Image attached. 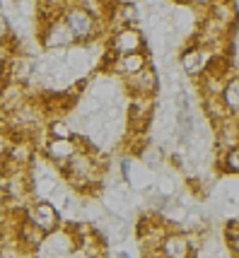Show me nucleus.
Segmentation results:
<instances>
[{
	"label": "nucleus",
	"instance_id": "nucleus-1",
	"mask_svg": "<svg viewBox=\"0 0 239 258\" xmlns=\"http://www.w3.org/2000/svg\"><path fill=\"white\" fill-rule=\"evenodd\" d=\"M63 22L68 24V29L75 36V44H94V39H99V34L104 32V24L99 20V15L82 5L80 0H73L68 8L63 10Z\"/></svg>",
	"mask_w": 239,
	"mask_h": 258
},
{
	"label": "nucleus",
	"instance_id": "nucleus-2",
	"mask_svg": "<svg viewBox=\"0 0 239 258\" xmlns=\"http://www.w3.org/2000/svg\"><path fill=\"white\" fill-rule=\"evenodd\" d=\"M198 244H201V236L198 232H174L169 229L162 244H159V253L162 256H171V258H186V256H198Z\"/></svg>",
	"mask_w": 239,
	"mask_h": 258
},
{
	"label": "nucleus",
	"instance_id": "nucleus-3",
	"mask_svg": "<svg viewBox=\"0 0 239 258\" xmlns=\"http://www.w3.org/2000/svg\"><path fill=\"white\" fill-rule=\"evenodd\" d=\"M39 41H41L46 51H66V48L75 44V36L68 29V24L63 22V17H53V20L41 24Z\"/></svg>",
	"mask_w": 239,
	"mask_h": 258
},
{
	"label": "nucleus",
	"instance_id": "nucleus-4",
	"mask_svg": "<svg viewBox=\"0 0 239 258\" xmlns=\"http://www.w3.org/2000/svg\"><path fill=\"white\" fill-rule=\"evenodd\" d=\"M106 48L114 56L145 51V36H143V32L138 29L136 24L133 27H116L114 32L109 34V39H106Z\"/></svg>",
	"mask_w": 239,
	"mask_h": 258
},
{
	"label": "nucleus",
	"instance_id": "nucleus-5",
	"mask_svg": "<svg viewBox=\"0 0 239 258\" xmlns=\"http://www.w3.org/2000/svg\"><path fill=\"white\" fill-rule=\"evenodd\" d=\"M27 220H32L44 234H48V232H53L63 225V213H61L58 205L41 198V201H34L27 205Z\"/></svg>",
	"mask_w": 239,
	"mask_h": 258
},
{
	"label": "nucleus",
	"instance_id": "nucleus-6",
	"mask_svg": "<svg viewBox=\"0 0 239 258\" xmlns=\"http://www.w3.org/2000/svg\"><path fill=\"white\" fill-rule=\"evenodd\" d=\"M80 145H82V140H75V138H46L44 157L48 159V164H53L61 171L68 164V159L80 150Z\"/></svg>",
	"mask_w": 239,
	"mask_h": 258
},
{
	"label": "nucleus",
	"instance_id": "nucleus-7",
	"mask_svg": "<svg viewBox=\"0 0 239 258\" xmlns=\"http://www.w3.org/2000/svg\"><path fill=\"white\" fill-rule=\"evenodd\" d=\"M213 58H215V51H210L208 46L194 44V46H189V48L182 53L179 66H182V70L189 75V78H201L205 70L210 68Z\"/></svg>",
	"mask_w": 239,
	"mask_h": 258
},
{
	"label": "nucleus",
	"instance_id": "nucleus-8",
	"mask_svg": "<svg viewBox=\"0 0 239 258\" xmlns=\"http://www.w3.org/2000/svg\"><path fill=\"white\" fill-rule=\"evenodd\" d=\"M126 92L131 97H152L157 92V73L150 66H145L140 73L126 78Z\"/></svg>",
	"mask_w": 239,
	"mask_h": 258
},
{
	"label": "nucleus",
	"instance_id": "nucleus-9",
	"mask_svg": "<svg viewBox=\"0 0 239 258\" xmlns=\"http://www.w3.org/2000/svg\"><path fill=\"white\" fill-rule=\"evenodd\" d=\"M111 66L109 70L114 73V75H121V78H131V75H136L140 73L148 63V53L145 51H136V53H121V56H114V60H109Z\"/></svg>",
	"mask_w": 239,
	"mask_h": 258
},
{
	"label": "nucleus",
	"instance_id": "nucleus-10",
	"mask_svg": "<svg viewBox=\"0 0 239 258\" xmlns=\"http://www.w3.org/2000/svg\"><path fill=\"white\" fill-rule=\"evenodd\" d=\"M44 236H46L44 232H41L32 220H27V215H24V220L20 222V227H17L15 239H17V244L22 248V253H36L39 246H41V241H44Z\"/></svg>",
	"mask_w": 239,
	"mask_h": 258
},
{
	"label": "nucleus",
	"instance_id": "nucleus-11",
	"mask_svg": "<svg viewBox=\"0 0 239 258\" xmlns=\"http://www.w3.org/2000/svg\"><path fill=\"white\" fill-rule=\"evenodd\" d=\"M220 99H222V104H225V109L229 111V116L239 118V78L232 75V78L225 82Z\"/></svg>",
	"mask_w": 239,
	"mask_h": 258
},
{
	"label": "nucleus",
	"instance_id": "nucleus-12",
	"mask_svg": "<svg viewBox=\"0 0 239 258\" xmlns=\"http://www.w3.org/2000/svg\"><path fill=\"white\" fill-rule=\"evenodd\" d=\"M220 169L225 174H232V176H239V143L237 145L227 147L225 152H220V159H217Z\"/></svg>",
	"mask_w": 239,
	"mask_h": 258
},
{
	"label": "nucleus",
	"instance_id": "nucleus-13",
	"mask_svg": "<svg viewBox=\"0 0 239 258\" xmlns=\"http://www.w3.org/2000/svg\"><path fill=\"white\" fill-rule=\"evenodd\" d=\"M222 241H225V246H227L234 256H239V220H229L227 225H225Z\"/></svg>",
	"mask_w": 239,
	"mask_h": 258
},
{
	"label": "nucleus",
	"instance_id": "nucleus-14",
	"mask_svg": "<svg viewBox=\"0 0 239 258\" xmlns=\"http://www.w3.org/2000/svg\"><path fill=\"white\" fill-rule=\"evenodd\" d=\"M46 135L48 138H73V128L63 118H51L46 125Z\"/></svg>",
	"mask_w": 239,
	"mask_h": 258
},
{
	"label": "nucleus",
	"instance_id": "nucleus-15",
	"mask_svg": "<svg viewBox=\"0 0 239 258\" xmlns=\"http://www.w3.org/2000/svg\"><path fill=\"white\" fill-rule=\"evenodd\" d=\"M8 73H10V58L0 51V82L8 80Z\"/></svg>",
	"mask_w": 239,
	"mask_h": 258
},
{
	"label": "nucleus",
	"instance_id": "nucleus-16",
	"mask_svg": "<svg viewBox=\"0 0 239 258\" xmlns=\"http://www.w3.org/2000/svg\"><path fill=\"white\" fill-rule=\"evenodd\" d=\"M8 34H10V24H8V20L0 15V44L5 41V36H8Z\"/></svg>",
	"mask_w": 239,
	"mask_h": 258
},
{
	"label": "nucleus",
	"instance_id": "nucleus-17",
	"mask_svg": "<svg viewBox=\"0 0 239 258\" xmlns=\"http://www.w3.org/2000/svg\"><path fill=\"white\" fill-rule=\"evenodd\" d=\"M184 3H189V5H203V8H208L213 0H184Z\"/></svg>",
	"mask_w": 239,
	"mask_h": 258
}]
</instances>
